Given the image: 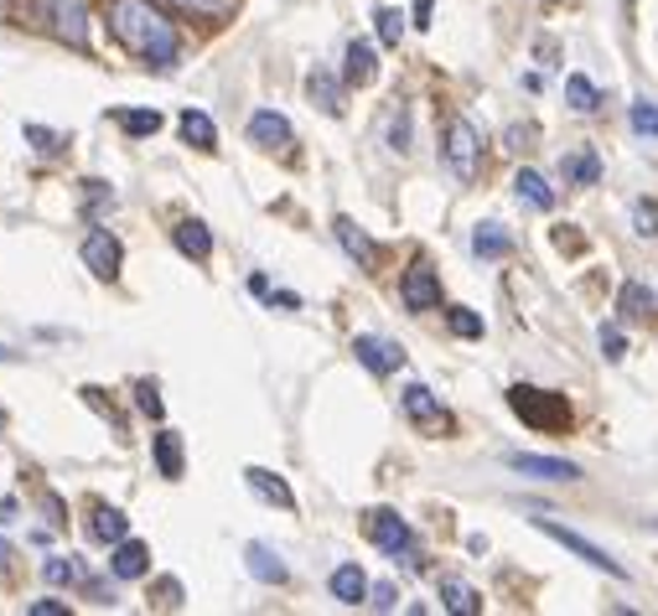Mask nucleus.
Here are the masks:
<instances>
[{
  "label": "nucleus",
  "mask_w": 658,
  "mask_h": 616,
  "mask_svg": "<svg viewBox=\"0 0 658 616\" xmlns=\"http://www.w3.org/2000/svg\"><path fill=\"white\" fill-rule=\"evenodd\" d=\"M109 26H115V37L136 52V58H145L151 68H172L181 52L177 32H172V21L161 16L151 0H115L109 5Z\"/></svg>",
  "instance_id": "obj_1"
},
{
  "label": "nucleus",
  "mask_w": 658,
  "mask_h": 616,
  "mask_svg": "<svg viewBox=\"0 0 658 616\" xmlns=\"http://www.w3.org/2000/svg\"><path fill=\"white\" fill-rule=\"evenodd\" d=\"M508 404H514V415H519L529 430H565V425H571V404L560 394H539L529 383H514V389H508Z\"/></svg>",
  "instance_id": "obj_2"
},
{
  "label": "nucleus",
  "mask_w": 658,
  "mask_h": 616,
  "mask_svg": "<svg viewBox=\"0 0 658 616\" xmlns=\"http://www.w3.org/2000/svg\"><path fill=\"white\" fill-rule=\"evenodd\" d=\"M440 161L457 181H472L482 166V135L472 120H451L446 125V145H440Z\"/></svg>",
  "instance_id": "obj_3"
},
{
  "label": "nucleus",
  "mask_w": 658,
  "mask_h": 616,
  "mask_svg": "<svg viewBox=\"0 0 658 616\" xmlns=\"http://www.w3.org/2000/svg\"><path fill=\"white\" fill-rule=\"evenodd\" d=\"M368 538L379 544L384 555L415 565V534H410V523H404L395 508H374V513H368Z\"/></svg>",
  "instance_id": "obj_4"
},
{
  "label": "nucleus",
  "mask_w": 658,
  "mask_h": 616,
  "mask_svg": "<svg viewBox=\"0 0 658 616\" xmlns=\"http://www.w3.org/2000/svg\"><path fill=\"white\" fill-rule=\"evenodd\" d=\"M534 529H539V534H550L555 544H565L571 555H580L586 565H591V570H601V576H612V580L627 576V570H622V565H618L612 555H607V549H597V544H586L580 534H571V529H560V523H550V518H534Z\"/></svg>",
  "instance_id": "obj_5"
},
{
  "label": "nucleus",
  "mask_w": 658,
  "mask_h": 616,
  "mask_svg": "<svg viewBox=\"0 0 658 616\" xmlns=\"http://www.w3.org/2000/svg\"><path fill=\"white\" fill-rule=\"evenodd\" d=\"M399 300H404V311H436L440 306V280L431 264H410L404 280H399Z\"/></svg>",
  "instance_id": "obj_6"
},
{
  "label": "nucleus",
  "mask_w": 658,
  "mask_h": 616,
  "mask_svg": "<svg viewBox=\"0 0 658 616\" xmlns=\"http://www.w3.org/2000/svg\"><path fill=\"white\" fill-rule=\"evenodd\" d=\"M42 11L62 42H73V47L89 42V0H42Z\"/></svg>",
  "instance_id": "obj_7"
},
{
  "label": "nucleus",
  "mask_w": 658,
  "mask_h": 616,
  "mask_svg": "<svg viewBox=\"0 0 658 616\" xmlns=\"http://www.w3.org/2000/svg\"><path fill=\"white\" fill-rule=\"evenodd\" d=\"M83 264H89L99 280H115L120 275V264H125L120 239H115L109 228H89V239H83Z\"/></svg>",
  "instance_id": "obj_8"
},
{
  "label": "nucleus",
  "mask_w": 658,
  "mask_h": 616,
  "mask_svg": "<svg viewBox=\"0 0 658 616\" xmlns=\"http://www.w3.org/2000/svg\"><path fill=\"white\" fill-rule=\"evenodd\" d=\"M353 353H359V363L368 368V374H395V368H404V353H399V342L389 337H374V332H363L359 342H353Z\"/></svg>",
  "instance_id": "obj_9"
},
{
  "label": "nucleus",
  "mask_w": 658,
  "mask_h": 616,
  "mask_svg": "<svg viewBox=\"0 0 658 616\" xmlns=\"http://www.w3.org/2000/svg\"><path fill=\"white\" fill-rule=\"evenodd\" d=\"M508 466L524 472V477H539V482H576L580 477L576 461H560V457H524V451H514Z\"/></svg>",
  "instance_id": "obj_10"
},
{
  "label": "nucleus",
  "mask_w": 658,
  "mask_h": 616,
  "mask_svg": "<svg viewBox=\"0 0 658 616\" xmlns=\"http://www.w3.org/2000/svg\"><path fill=\"white\" fill-rule=\"evenodd\" d=\"M404 415L415 419V425H425V430H446V425H451V415L440 410L436 394H431L425 383H410V389H404Z\"/></svg>",
  "instance_id": "obj_11"
},
{
  "label": "nucleus",
  "mask_w": 658,
  "mask_h": 616,
  "mask_svg": "<svg viewBox=\"0 0 658 616\" xmlns=\"http://www.w3.org/2000/svg\"><path fill=\"white\" fill-rule=\"evenodd\" d=\"M332 234H338L342 254L353 259V264H359V270H374V259H379V249H374V239H368V234H363L359 223H353V218H338V223H332Z\"/></svg>",
  "instance_id": "obj_12"
},
{
  "label": "nucleus",
  "mask_w": 658,
  "mask_h": 616,
  "mask_svg": "<svg viewBox=\"0 0 658 616\" xmlns=\"http://www.w3.org/2000/svg\"><path fill=\"white\" fill-rule=\"evenodd\" d=\"M109 570H115V580H140L151 570V549L140 538H120L115 555H109Z\"/></svg>",
  "instance_id": "obj_13"
},
{
  "label": "nucleus",
  "mask_w": 658,
  "mask_h": 616,
  "mask_svg": "<svg viewBox=\"0 0 658 616\" xmlns=\"http://www.w3.org/2000/svg\"><path fill=\"white\" fill-rule=\"evenodd\" d=\"M514 198H519L524 208H534V213H550V208H555V192H550L544 171H534V166H524L519 177H514Z\"/></svg>",
  "instance_id": "obj_14"
},
{
  "label": "nucleus",
  "mask_w": 658,
  "mask_h": 616,
  "mask_svg": "<svg viewBox=\"0 0 658 616\" xmlns=\"http://www.w3.org/2000/svg\"><path fill=\"white\" fill-rule=\"evenodd\" d=\"M249 140L265 145V151H280V145H291V120L275 115V109H260V115L249 120Z\"/></svg>",
  "instance_id": "obj_15"
},
{
  "label": "nucleus",
  "mask_w": 658,
  "mask_h": 616,
  "mask_svg": "<svg viewBox=\"0 0 658 616\" xmlns=\"http://www.w3.org/2000/svg\"><path fill=\"white\" fill-rule=\"evenodd\" d=\"M244 482H249V493L265 497V502H275V508H296V493H291V487H285V477H275V472L249 466V472H244Z\"/></svg>",
  "instance_id": "obj_16"
},
{
  "label": "nucleus",
  "mask_w": 658,
  "mask_h": 616,
  "mask_svg": "<svg viewBox=\"0 0 658 616\" xmlns=\"http://www.w3.org/2000/svg\"><path fill=\"white\" fill-rule=\"evenodd\" d=\"M244 565H249V576L265 580V585H285V576H291L270 544H249V549H244Z\"/></svg>",
  "instance_id": "obj_17"
},
{
  "label": "nucleus",
  "mask_w": 658,
  "mask_h": 616,
  "mask_svg": "<svg viewBox=\"0 0 658 616\" xmlns=\"http://www.w3.org/2000/svg\"><path fill=\"white\" fill-rule=\"evenodd\" d=\"M306 94H312V104H317L321 115H342V83L332 79V68H312Z\"/></svg>",
  "instance_id": "obj_18"
},
{
  "label": "nucleus",
  "mask_w": 658,
  "mask_h": 616,
  "mask_svg": "<svg viewBox=\"0 0 658 616\" xmlns=\"http://www.w3.org/2000/svg\"><path fill=\"white\" fill-rule=\"evenodd\" d=\"M172 244H177L187 259H208V254H213V234H208V223H198V218H181L177 228H172Z\"/></svg>",
  "instance_id": "obj_19"
},
{
  "label": "nucleus",
  "mask_w": 658,
  "mask_h": 616,
  "mask_svg": "<svg viewBox=\"0 0 658 616\" xmlns=\"http://www.w3.org/2000/svg\"><path fill=\"white\" fill-rule=\"evenodd\" d=\"M151 451H156V472L166 482H177L181 477V436L177 430H156L151 436Z\"/></svg>",
  "instance_id": "obj_20"
},
{
  "label": "nucleus",
  "mask_w": 658,
  "mask_h": 616,
  "mask_svg": "<svg viewBox=\"0 0 658 616\" xmlns=\"http://www.w3.org/2000/svg\"><path fill=\"white\" fill-rule=\"evenodd\" d=\"M560 171H565L571 187H597L601 181V156L597 151H571V156L560 161Z\"/></svg>",
  "instance_id": "obj_21"
},
{
  "label": "nucleus",
  "mask_w": 658,
  "mask_h": 616,
  "mask_svg": "<svg viewBox=\"0 0 658 616\" xmlns=\"http://www.w3.org/2000/svg\"><path fill=\"white\" fill-rule=\"evenodd\" d=\"M332 596H338L342 606H363V601H368V580H363L359 565H338V570H332Z\"/></svg>",
  "instance_id": "obj_22"
},
{
  "label": "nucleus",
  "mask_w": 658,
  "mask_h": 616,
  "mask_svg": "<svg viewBox=\"0 0 658 616\" xmlns=\"http://www.w3.org/2000/svg\"><path fill=\"white\" fill-rule=\"evenodd\" d=\"M440 606H446V612H457V616H478L482 612L478 591H472L467 580H440Z\"/></svg>",
  "instance_id": "obj_23"
},
{
  "label": "nucleus",
  "mask_w": 658,
  "mask_h": 616,
  "mask_svg": "<svg viewBox=\"0 0 658 616\" xmlns=\"http://www.w3.org/2000/svg\"><path fill=\"white\" fill-rule=\"evenodd\" d=\"M181 140L198 145V151H213V145H219V125L208 120L202 109H187V115H181Z\"/></svg>",
  "instance_id": "obj_24"
},
{
  "label": "nucleus",
  "mask_w": 658,
  "mask_h": 616,
  "mask_svg": "<svg viewBox=\"0 0 658 616\" xmlns=\"http://www.w3.org/2000/svg\"><path fill=\"white\" fill-rule=\"evenodd\" d=\"M565 104L576 109V115H591V109H601V88L586 73H571L565 79Z\"/></svg>",
  "instance_id": "obj_25"
},
{
  "label": "nucleus",
  "mask_w": 658,
  "mask_h": 616,
  "mask_svg": "<svg viewBox=\"0 0 658 616\" xmlns=\"http://www.w3.org/2000/svg\"><path fill=\"white\" fill-rule=\"evenodd\" d=\"M89 534L99 538V544H120V538H130V518L120 508H99L94 523H89Z\"/></svg>",
  "instance_id": "obj_26"
},
{
  "label": "nucleus",
  "mask_w": 658,
  "mask_h": 616,
  "mask_svg": "<svg viewBox=\"0 0 658 616\" xmlns=\"http://www.w3.org/2000/svg\"><path fill=\"white\" fill-rule=\"evenodd\" d=\"M374 73H379L374 47L368 42H348V83H374Z\"/></svg>",
  "instance_id": "obj_27"
},
{
  "label": "nucleus",
  "mask_w": 658,
  "mask_h": 616,
  "mask_svg": "<svg viewBox=\"0 0 658 616\" xmlns=\"http://www.w3.org/2000/svg\"><path fill=\"white\" fill-rule=\"evenodd\" d=\"M472 249H478L482 259H503L508 249H514V239L503 234L498 223H478V234H472Z\"/></svg>",
  "instance_id": "obj_28"
},
{
  "label": "nucleus",
  "mask_w": 658,
  "mask_h": 616,
  "mask_svg": "<svg viewBox=\"0 0 658 616\" xmlns=\"http://www.w3.org/2000/svg\"><path fill=\"white\" fill-rule=\"evenodd\" d=\"M115 120H120V130H125V135H156V130H161V115H156V109H120V115H115Z\"/></svg>",
  "instance_id": "obj_29"
},
{
  "label": "nucleus",
  "mask_w": 658,
  "mask_h": 616,
  "mask_svg": "<svg viewBox=\"0 0 658 616\" xmlns=\"http://www.w3.org/2000/svg\"><path fill=\"white\" fill-rule=\"evenodd\" d=\"M42 576L52 580V585H83L79 559H68V555H52V559H47V565H42Z\"/></svg>",
  "instance_id": "obj_30"
},
{
  "label": "nucleus",
  "mask_w": 658,
  "mask_h": 616,
  "mask_svg": "<svg viewBox=\"0 0 658 616\" xmlns=\"http://www.w3.org/2000/svg\"><path fill=\"white\" fill-rule=\"evenodd\" d=\"M618 306H622V317H648V306H654V296H648V291H643L638 280H627V285H622V296H618Z\"/></svg>",
  "instance_id": "obj_31"
},
{
  "label": "nucleus",
  "mask_w": 658,
  "mask_h": 616,
  "mask_svg": "<svg viewBox=\"0 0 658 616\" xmlns=\"http://www.w3.org/2000/svg\"><path fill=\"white\" fill-rule=\"evenodd\" d=\"M26 145H32L37 156H58V151L68 145V140H62L58 130H47V125H26Z\"/></svg>",
  "instance_id": "obj_32"
},
{
  "label": "nucleus",
  "mask_w": 658,
  "mask_h": 616,
  "mask_svg": "<svg viewBox=\"0 0 658 616\" xmlns=\"http://www.w3.org/2000/svg\"><path fill=\"white\" fill-rule=\"evenodd\" d=\"M374 26H379V42H384V47H399V37H404V16H399L395 5H379Z\"/></svg>",
  "instance_id": "obj_33"
},
{
  "label": "nucleus",
  "mask_w": 658,
  "mask_h": 616,
  "mask_svg": "<svg viewBox=\"0 0 658 616\" xmlns=\"http://www.w3.org/2000/svg\"><path fill=\"white\" fill-rule=\"evenodd\" d=\"M104 202H115V192H109L104 181H83V218L94 223V218H99Z\"/></svg>",
  "instance_id": "obj_34"
},
{
  "label": "nucleus",
  "mask_w": 658,
  "mask_h": 616,
  "mask_svg": "<svg viewBox=\"0 0 658 616\" xmlns=\"http://www.w3.org/2000/svg\"><path fill=\"white\" fill-rule=\"evenodd\" d=\"M633 228L638 239H658V202H633Z\"/></svg>",
  "instance_id": "obj_35"
},
{
  "label": "nucleus",
  "mask_w": 658,
  "mask_h": 616,
  "mask_svg": "<svg viewBox=\"0 0 658 616\" xmlns=\"http://www.w3.org/2000/svg\"><path fill=\"white\" fill-rule=\"evenodd\" d=\"M451 332L478 342L482 337V317H478V311H467V306H457V311H451Z\"/></svg>",
  "instance_id": "obj_36"
},
{
  "label": "nucleus",
  "mask_w": 658,
  "mask_h": 616,
  "mask_svg": "<svg viewBox=\"0 0 658 616\" xmlns=\"http://www.w3.org/2000/svg\"><path fill=\"white\" fill-rule=\"evenodd\" d=\"M633 130H638V135H654L658 140V104H633Z\"/></svg>",
  "instance_id": "obj_37"
},
{
  "label": "nucleus",
  "mask_w": 658,
  "mask_h": 616,
  "mask_svg": "<svg viewBox=\"0 0 658 616\" xmlns=\"http://www.w3.org/2000/svg\"><path fill=\"white\" fill-rule=\"evenodd\" d=\"M601 353H607V358H612V363H622V358H627V337H622L618 327H601Z\"/></svg>",
  "instance_id": "obj_38"
},
{
  "label": "nucleus",
  "mask_w": 658,
  "mask_h": 616,
  "mask_svg": "<svg viewBox=\"0 0 658 616\" xmlns=\"http://www.w3.org/2000/svg\"><path fill=\"white\" fill-rule=\"evenodd\" d=\"M136 404H140V410H145L151 419L166 415V404H161V394H156V383H140V389H136Z\"/></svg>",
  "instance_id": "obj_39"
},
{
  "label": "nucleus",
  "mask_w": 658,
  "mask_h": 616,
  "mask_svg": "<svg viewBox=\"0 0 658 616\" xmlns=\"http://www.w3.org/2000/svg\"><path fill=\"white\" fill-rule=\"evenodd\" d=\"M368 606H374V612H395V606H399V591L389 585V580H384V585H374V591H368Z\"/></svg>",
  "instance_id": "obj_40"
},
{
  "label": "nucleus",
  "mask_w": 658,
  "mask_h": 616,
  "mask_svg": "<svg viewBox=\"0 0 658 616\" xmlns=\"http://www.w3.org/2000/svg\"><path fill=\"white\" fill-rule=\"evenodd\" d=\"M389 140H395V151H399V156L410 151V115H404V109L395 115V130H389Z\"/></svg>",
  "instance_id": "obj_41"
},
{
  "label": "nucleus",
  "mask_w": 658,
  "mask_h": 616,
  "mask_svg": "<svg viewBox=\"0 0 658 616\" xmlns=\"http://www.w3.org/2000/svg\"><path fill=\"white\" fill-rule=\"evenodd\" d=\"M26 612H32V616H62V612H68V601H58V596H42V601H32Z\"/></svg>",
  "instance_id": "obj_42"
},
{
  "label": "nucleus",
  "mask_w": 658,
  "mask_h": 616,
  "mask_svg": "<svg viewBox=\"0 0 658 616\" xmlns=\"http://www.w3.org/2000/svg\"><path fill=\"white\" fill-rule=\"evenodd\" d=\"M177 5H187V11H208V16H219V11H228L234 0H177Z\"/></svg>",
  "instance_id": "obj_43"
},
{
  "label": "nucleus",
  "mask_w": 658,
  "mask_h": 616,
  "mask_svg": "<svg viewBox=\"0 0 658 616\" xmlns=\"http://www.w3.org/2000/svg\"><path fill=\"white\" fill-rule=\"evenodd\" d=\"M265 300H270V306H285V311H296L301 306V296H291V291H270Z\"/></svg>",
  "instance_id": "obj_44"
},
{
  "label": "nucleus",
  "mask_w": 658,
  "mask_h": 616,
  "mask_svg": "<svg viewBox=\"0 0 658 616\" xmlns=\"http://www.w3.org/2000/svg\"><path fill=\"white\" fill-rule=\"evenodd\" d=\"M431 11H436V0H415V26H420V32L431 26Z\"/></svg>",
  "instance_id": "obj_45"
},
{
  "label": "nucleus",
  "mask_w": 658,
  "mask_h": 616,
  "mask_svg": "<svg viewBox=\"0 0 658 616\" xmlns=\"http://www.w3.org/2000/svg\"><path fill=\"white\" fill-rule=\"evenodd\" d=\"M0 363H16V353H11V347H5V342H0Z\"/></svg>",
  "instance_id": "obj_46"
},
{
  "label": "nucleus",
  "mask_w": 658,
  "mask_h": 616,
  "mask_svg": "<svg viewBox=\"0 0 658 616\" xmlns=\"http://www.w3.org/2000/svg\"><path fill=\"white\" fill-rule=\"evenodd\" d=\"M5 559H11V544H5V538H0V565H5Z\"/></svg>",
  "instance_id": "obj_47"
},
{
  "label": "nucleus",
  "mask_w": 658,
  "mask_h": 616,
  "mask_svg": "<svg viewBox=\"0 0 658 616\" xmlns=\"http://www.w3.org/2000/svg\"><path fill=\"white\" fill-rule=\"evenodd\" d=\"M0 11H5V0H0Z\"/></svg>",
  "instance_id": "obj_48"
}]
</instances>
